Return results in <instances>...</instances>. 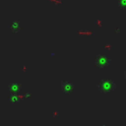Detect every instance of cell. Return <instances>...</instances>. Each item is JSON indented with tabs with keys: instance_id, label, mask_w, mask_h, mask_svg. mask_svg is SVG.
I'll return each mask as SVG.
<instances>
[{
	"instance_id": "obj_1",
	"label": "cell",
	"mask_w": 126,
	"mask_h": 126,
	"mask_svg": "<svg viewBox=\"0 0 126 126\" xmlns=\"http://www.w3.org/2000/svg\"><path fill=\"white\" fill-rule=\"evenodd\" d=\"M115 87L114 80L109 76H103L98 81V88L103 93H109Z\"/></svg>"
},
{
	"instance_id": "obj_2",
	"label": "cell",
	"mask_w": 126,
	"mask_h": 126,
	"mask_svg": "<svg viewBox=\"0 0 126 126\" xmlns=\"http://www.w3.org/2000/svg\"><path fill=\"white\" fill-rule=\"evenodd\" d=\"M109 63H110V59H109V57H108L107 54H100L94 60L95 67L97 69H100V70L106 68L109 65Z\"/></svg>"
},
{
	"instance_id": "obj_3",
	"label": "cell",
	"mask_w": 126,
	"mask_h": 126,
	"mask_svg": "<svg viewBox=\"0 0 126 126\" xmlns=\"http://www.w3.org/2000/svg\"><path fill=\"white\" fill-rule=\"evenodd\" d=\"M62 90L64 92H71L73 90V85L69 81H64L62 83Z\"/></svg>"
},
{
	"instance_id": "obj_4",
	"label": "cell",
	"mask_w": 126,
	"mask_h": 126,
	"mask_svg": "<svg viewBox=\"0 0 126 126\" xmlns=\"http://www.w3.org/2000/svg\"><path fill=\"white\" fill-rule=\"evenodd\" d=\"M11 31H13L14 32H17L20 29H21V22L20 21H14L13 23H12V25H11Z\"/></svg>"
},
{
	"instance_id": "obj_5",
	"label": "cell",
	"mask_w": 126,
	"mask_h": 126,
	"mask_svg": "<svg viewBox=\"0 0 126 126\" xmlns=\"http://www.w3.org/2000/svg\"><path fill=\"white\" fill-rule=\"evenodd\" d=\"M116 4L120 9H126V0H116Z\"/></svg>"
},
{
	"instance_id": "obj_6",
	"label": "cell",
	"mask_w": 126,
	"mask_h": 126,
	"mask_svg": "<svg viewBox=\"0 0 126 126\" xmlns=\"http://www.w3.org/2000/svg\"><path fill=\"white\" fill-rule=\"evenodd\" d=\"M125 78H126V68H125Z\"/></svg>"
}]
</instances>
